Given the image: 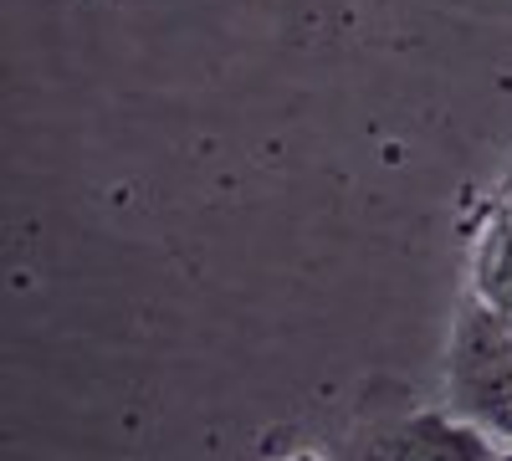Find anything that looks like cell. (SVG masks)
<instances>
[{
	"mask_svg": "<svg viewBox=\"0 0 512 461\" xmlns=\"http://www.w3.org/2000/svg\"><path fill=\"white\" fill-rule=\"evenodd\" d=\"M338 461H497L492 431L456 410L415 405L405 390L379 385L359 400L349 426L333 436Z\"/></svg>",
	"mask_w": 512,
	"mask_h": 461,
	"instance_id": "1",
	"label": "cell"
},
{
	"mask_svg": "<svg viewBox=\"0 0 512 461\" xmlns=\"http://www.w3.org/2000/svg\"><path fill=\"white\" fill-rule=\"evenodd\" d=\"M451 410L512 441V318L482 292H466L446 354Z\"/></svg>",
	"mask_w": 512,
	"mask_h": 461,
	"instance_id": "2",
	"label": "cell"
},
{
	"mask_svg": "<svg viewBox=\"0 0 512 461\" xmlns=\"http://www.w3.org/2000/svg\"><path fill=\"white\" fill-rule=\"evenodd\" d=\"M472 292H482L492 308L512 318V200H502L482 221V236L472 251Z\"/></svg>",
	"mask_w": 512,
	"mask_h": 461,
	"instance_id": "3",
	"label": "cell"
},
{
	"mask_svg": "<svg viewBox=\"0 0 512 461\" xmlns=\"http://www.w3.org/2000/svg\"><path fill=\"white\" fill-rule=\"evenodd\" d=\"M277 461H338V456H333V446H292Z\"/></svg>",
	"mask_w": 512,
	"mask_h": 461,
	"instance_id": "4",
	"label": "cell"
},
{
	"mask_svg": "<svg viewBox=\"0 0 512 461\" xmlns=\"http://www.w3.org/2000/svg\"><path fill=\"white\" fill-rule=\"evenodd\" d=\"M497 461H512V451H502V456H497Z\"/></svg>",
	"mask_w": 512,
	"mask_h": 461,
	"instance_id": "5",
	"label": "cell"
}]
</instances>
